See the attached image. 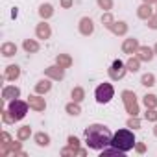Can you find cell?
Masks as SVG:
<instances>
[{"mask_svg": "<svg viewBox=\"0 0 157 157\" xmlns=\"http://www.w3.org/2000/svg\"><path fill=\"white\" fill-rule=\"evenodd\" d=\"M0 52H2L4 57H13L17 54V44L15 43H4L2 48H0Z\"/></svg>", "mask_w": 157, "mask_h": 157, "instance_id": "cell-16", "label": "cell"}, {"mask_svg": "<svg viewBox=\"0 0 157 157\" xmlns=\"http://www.w3.org/2000/svg\"><path fill=\"white\" fill-rule=\"evenodd\" d=\"M153 135L157 137V122H155V126H153Z\"/></svg>", "mask_w": 157, "mask_h": 157, "instance_id": "cell-41", "label": "cell"}, {"mask_svg": "<svg viewBox=\"0 0 157 157\" xmlns=\"http://www.w3.org/2000/svg\"><path fill=\"white\" fill-rule=\"evenodd\" d=\"M44 74H46V78H50V80H57L59 82V80H63V78H65V68L56 63L52 67H46L44 68Z\"/></svg>", "mask_w": 157, "mask_h": 157, "instance_id": "cell-7", "label": "cell"}, {"mask_svg": "<svg viewBox=\"0 0 157 157\" xmlns=\"http://www.w3.org/2000/svg\"><path fill=\"white\" fill-rule=\"evenodd\" d=\"M111 32L115 33V35H126L128 33V24L124 22V21H115V24L111 26Z\"/></svg>", "mask_w": 157, "mask_h": 157, "instance_id": "cell-19", "label": "cell"}, {"mask_svg": "<svg viewBox=\"0 0 157 157\" xmlns=\"http://www.w3.org/2000/svg\"><path fill=\"white\" fill-rule=\"evenodd\" d=\"M151 15H153L151 4H142V6H139V10H137V17H139V19H142V21H148Z\"/></svg>", "mask_w": 157, "mask_h": 157, "instance_id": "cell-15", "label": "cell"}, {"mask_svg": "<svg viewBox=\"0 0 157 157\" xmlns=\"http://www.w3.org/2000/svg\"><path fill=\"white\" fill-rule=\"evenodd\" d=\"M28 104H30V107L33 111H44L46 109V102H44V98H41V94L28 96Z\"/></svg>", "mask_w": 157, "mask_h": 157, "instance_id": "cell-9", "label": "cell"}, {"mask_svg": "<svg viewBox=\"0 0 157 157\" xmlns=\"http://www.w3.org/2000/svg\"><path fill=\"white\" fill-rule=\"evenodd\" d=\"M19 96H21V89L15 87V85H6L2 89V100H6V102H11Z\"/></svg>", "mask_w": 157, "mask_h": 157, "instance_id": "cell-8", "label": "cell"}, {"mask_svg": "<svg viewBox=\"0 0 157 157\" xmlns=\"http://www.w3.org/2000/svg\"><path fill=\"white\" fill-rule=\"evenodd\" d=\"M19 76H21V67H17V65H10V67H6V72H4V80L15 82Z\"/></svg>", "mask_w": 157, "mask_h": 157, "instance_id": "cell-14", "label": "cell"}, {"mask_svg": "<svg viewBox=\"0 0 157 157\" xmlns=\"http://www.w3.org/2000/svg\"><path fill=\"white\" fill-rule=\"evenodd\" d=\"M126 72H128V67H126V63H122L120 59H115L113 65L109 67V78H111V80H115V82L122 80V78L126 76Z\"/></svg>", "mask_w": 157, "mask_h": 157, "instance_id": "cell-6", "label": "cell"}, {"mask_svg": "<svg viewBox=\"0 0 157 157\" xmlns=\"http://www.w3.org/2000/svg\"><path fill=\"white\" fill-rule=\"evenodd\" d=\"M0 140H2V142H0V153L6 151V150L10 148V144L13 142V140H11V137H10V133H6V131L0 133Z\"/></svg>", "mask_w": 157, "mask_h": 157, "instance_id": "cell-23", "label": "cell"}, {"mask_svg": "<svg viewBox=\"0 0 157 157\" xmlns=\"http://www.w3.org/2000/svg\"><path fill=\"white\" fill-rule=\"evenodd\" d=\"M98 2V6L102 8V10H105V11H109L111 8H113V0H96Z\"/></svg>", "mask_w": 157, "mask_h": 157, "instance_id": "cell-34", "label": "cell"}, {"mask_svg": "<svg viewBox=\"0 0 157 157\" xmlns=\"http://www.w3.org/2000/svg\"><path fill=\"white\" fill-rule=\"evenodd\" d=\"M107 155H118V157H124V151L118 150V148H115V146H111V148H104V150H102V157H107Z\"/></svg>", "mask_w": 157, "mask_h": 157, "instance_id": "cell-29", "label": "cell"}, {"mask_svg": "<svg viewBox=\"0 0 157 157\" xmlns=\"http://www.w3.org/2000/svg\"><path fill=\"white\" fill-rule=\"evenodd\" d=\"M135 150H137V153H144L146 151V144L144 142H135Z\"/></svg>", "mask_w": 157, "mask_h": 157, "instance_id": "cell-38", "label": "cell"}, {"mask_svg": "<svg viewBox=\"0 0 157 157\" xmlns=\"http://www.w3.org/2000/svg\"><path fill=\"white\" fill-rule=\"evenodd\" d=\"M35 35H37V39H43V41L50 39V35H52L50 24H46L44 21H43V22H39V24H37V28H35Z\"/></svg>", "mask_w": 157, "mask_h": 157, "instance_id": "cell-11", "label": "cell"}, {"mask_svg": "<svg viewBox=\"0 0 157 157\" xmlns=\"http://www.w3.org/2000/svg\"><path fill=\"white\" fill-rule=\"evenodd\" d=\"M70 96H72V102H83V98H85V91L82 89V87H74L72 89V93H70Z\"/></svg>", "mask_w": 157, "mask_h": 157, "instance_id": "cell-24", "label": "cell"}, {"mask_svg": "<svg viewBox=\"0 0 157 157\" xmlns=\"http://www.w3.org/2000/svg\"><path fill=\"white\" fill-rule=\"evenodd\" d=\"M135 54H137V57H139L140 61H144V63H150V61L153 59V56H155L153 48H150V46H139V50H137Z\"/></svg>", "mask_w": 157, "mask_h": 157, "instance_id": "cell-12", "label": "cell"}, {"mask_svg": "<svg viewBox=\"0 0 157 157\" xmlns=\"http://www.w3.org/2000/svg\"><path fill=\"white\" fill-rule=\"evenodd\" d=\"M94 96H96V102H98V104H107V102L113 100L115 89H113L111 83H100V85L96 87V91H94Z\"/></svg>", "mask_w": 157, "mask_h": 157, "instance_id": "cell-5", "label": "cell"}, {"mask_svg": "<svg viewBox=\"0 0 157 157\" xmlns=\"http://www.w3.org/2000/svg\"><path fill=\"white\" fill-rule=\"evenodd\" d=\"M39 15H41L43 21L50 19V17L54 15V6H52V4H41V6H39Z\"/></svg>", "mask_w": 157, "mask_h": 157, "instance_id": "cell-18", "label": "cell"}, {"mask_svg": "<svg viewBox=\"0 0 157 157\" xmlns=\"http://www.w3.org/2000/svg\"><path fill=\"white\" fill-rule=\"evenodd\" d=\"M140 85H144V87H151V85H155V76H153L151 72L144 74V76L140 78Z\"/></svg>", "mask_w": 157, "mask_h": 157, "instance_id": "cell-28", "label": "cell"}, {"mask_svg": "<svg viewBox=\"0 0 157 157\" xmlns=\"http://www.w3.org/2000/svg\"><path fill=\"white\" fill-rule=\"evenodd\" d=\"M126 126H128L129 129H139V128H140V120H139V117H129L128 122H126Z\"/></svg>", "mask_w": 157, "mask_h": 157, "instance_id": "cell-33", "label": "cell"}, {"mask_svg": "<svg viewBox=\"0 0 157 157\" xmlns=\"http://www.w3.org/2000/svg\"><path fill=\"white\" fill-rule=\"evenodd\" d=\"M2 120H4L6 124H15V118L11 117V113H10L8 109H4V111H2Z\"/></svg>", "mask_w": 157, "mask_h": 157, "instance_id": "cell-35", "label": "cell"}, {"mask_svg": "<svg viewBox=\"0 0 157 157\" xmlns=\"http://www.w3.org/2000/svg\"><path fill=\"white\" fill-rule=\"evenodd\" d=\"M148 28L157 30V13H155V15H151V17L148 19Z\"/></svg>", "mask_w": 157, "mask_h": 157, "instance_id": "cell-37", "label": "cell"}, {"mask_svg": "<svg viewBox=\"0 0 157 157\" xmlns=\"http://www.w3.org/2000/svg\"><path fill=\"white\" fill-rule=\"evenodd\" d=\"M113 133L104 124H91L85 128V144L91 150H104L111 144Z\"/></svg>", "mask_w": 157, "mask_h": 157, "instance_id": "cell-1", "label": "cell"}, {"mask_svg": "<svg viewBox=\"0 0 157 157\" xmlns=\"http://www.w3.org/2000/svg\"><path fill=\"white\" fill-rule=\"evenodd\" d=\"M139 46H140V44H139V41H137L135 37H129V39H126V41L122 43V52L131 56V54H135V52L139 50Z\"/></svg>", "mask_w": 157, "mask_h": 157, "instance_id": "cell-13", "label": "cell"}, {"mask_svg": "<svg viewBox=\"0 0 157 157\" xmlns=\"http://www.w3.org/2000/svg\"><path fill=\"white\" fill-rule=\"evenodd\" d=\"M135 142H137V140H135V135H133L131 129H118V131L113 135V139H111V146L122 150L124 153L129 151V150H133V148H135Z\"/></svg>", "mask_w": 157, "mask_h": 157, "instance_id": "cell-2", "label": "cell"}, {"mask_svg": "<svg viewBox=\"0 0 157 157\" xmlns=\"http://www.w3.org/2000/svg\"><path fill=\"white\" fill-rule=\"evenodd\" d=\"M144 118H146L148 122H157V111H155V107H146Z\"/></svg>", "mask_w": 157, "mask_h": 157, "instance_id": "cell-32", "label": "cell"}, {"mask_svg": "<svg viewBox=\"0 0 157 157\" xmlns=\"http://www.w3.org/2000/svg\"><path fill=\"white\" fill-rule=\"evenodd\" d=\"M72 4H74V0H61V8H63V10L72 8Z\"/></svg>", "mask_w": 157, "mask_h": 157, "instance_id": "cell-39", "label": "cell"}, {"mask_svg": "<svg viewBox=\"0 0 157 157\" xmlns=\"http://www.w3.org/2000/svg\"><path fill=\"white\" fill-rule=\"evenodd\" d=\"M93 32H94V22H93V19L83 17V19L80 21V33L85 35V37H89V35H93Z\"/></svg>", "mask_w": 157, "mask_h": 157, "instance_id": "cell-10", "label": "cell"}, {"mask_svg": "<svg viewBox=\"0 0 157 157\" xmlns=\"http://www.w3.org/2000/svg\"><path fill=\"white\" fill-rule=\"evenodd\" d=\"M102 24H104L107 30H111V26L115 24V19H113V15H111L109 11H105V13L102 15Z\"/></svg>", "mask_w": 157, "mask_h": 157, "instance_id": "cell-30", "label": "cell"}, {"mask_svg": "<svg viewBox=\"0 0 157 157\" xmlns=\"http://www.w3.org/2000/svg\"><path fill=\"white\" fill-rule=\"evenodd\" d=\"M67 142H68V146H70L72 150H78V148H80V140H78V137H74V135H70Z\"/></svg>", "mask_w": 157, "mask_h": 157, "instance_id": "cell-36", "label": "cell"}, {"mask_svg": "<svg viewBox=\"0 0 157 157\" xmlns=\"http://www.w3.org/2000/svg\"><path fill=\"white\" fill-rule=\"evenodd\" d=\"M142 102H144L146 107H157V96L155 94H146L142 98Z\"/></svg>", "mask_w": 157, "mask_h": 157, "instance_id": "cell-31", "label": "cell"}, {"mask_svg": "<svg viewBox=\"0 0 157 157\" xmlns=\"http://www.w3.org/2000/svg\"><path fill=\"white\" fill-rule=\"evenodd\" d=\"M122 102H124V107L126 111L129 113V117H139V102H137V96L133 91H122Z\"/></svg>", "mask_w": 157, "mask_h": 157, "instance_id": "cell-4", "label": "cell"}, {"mask_svg": "<svg viewBox=\"0 0 157 157\" xmlns=\"http://www.w3.org/2000/svg\"><path fill=\"white\" fill-rule=\"evenodd\" d=\"M65 111L68 115H72V117H78V115L82 113V107H80V104H78V102H70V104H67Z\"/></svg>", "mask_w": 157, "mask_h": 157, "instance_id": "cell-25", "label": "cell"}, {"mask_svg": "<svg viewBox=\"0 0 157 157\" xmlns=\"http://www.w3.org/2000/svg\"><path fill=\"white\" fill-rule=\"evenodd\" d=\"M126 67H128L129 72H137V70L140 68V59H139L137 56H135V57H129L128 63H126Z\"/></svg>", "mask_w": 157, "mask_h": 157, "instance_id": "cell-27", "label": "cell"}, {"mask_svg": "<svg viewBox=\"0 0 157 157\" xmlns=\"http://www.w3.org/2000/svg\"><path fill=\"white\" fill-rule=\"evenodd\" d=\"M153 52H155V56H157V43H155V46H153Z\"/></svg>", "mask_w": 157, "mask_h": 157, "instance_id": "cell-42", "label": "cell"}, {"mask_svg": "<svg viewBox=\"0 0 157 157\" xmlns=\"http://www.w3.org/2000/svg\"><path fill=\"white\" fill-rule=\"evenodd\" d=\"M30 135H32V128L30 126H22V128L17 129V139L19 140H28Z\"/></svg>", "mask_w": 157, "mask_h": 157, "instance_id": "cell-26", "label": "cell"}, {"mask_svg": "<svg viewBox=\"0 0 157 157\" xmlns=\"http://www.w3.org/2000/svg\"><path fill=\"white\" fill-rule=\"evenodd\" d=\"M28 107H30V104H28V102H22V100L15 98V100H11V102H10L8 111L11 113V117L15 118V122H19V120H22V118L26 117Z\"/></svg>", "mask_w": 157, "mask_h": 157, "instance_id": "cell-3", "label": "cell"}, {"mask_svg": "<svg viewBox=\"0 0 157 157\" xmlns=\"http://www.w3.org/2000/svg\"><path fill=\"white\" fill-rule=\"evenodd\" d=\"M22 48L28 52V54H35V52H39V43L37 41H33V39H24V43H22Z\"/></svg>", "mask_w": 157, "mask_h": 157, "instance_id": "cell-20", "label": "cell"}, {"mask_svg": "<svg viewBox=\"0 0 157 157\" xmlns=\"http://www.w3.org/2000/svg\"><path fill=\"white\" fill-rule=\"evenodd\" d=\"M56 63H57L59 67H63V68H68V67L72 65V57H70L68 54H59V56L56 57Z\"/></svg>", "mask_w": 157, "mask_h": 157, "instance_id": "cell-22", "label": "cell"}, {"mask_svg": "<svg viewBox=\"0 0 157 157\" xmlns=\"http://www.w3.org/2000/svg\"><path fill=\"white\" fill-rule=\"evenodd\" d=\"M144 4H157V0H142Z\"/></svg>", "mask_w": 157, "mask_h": 157, "instance_id": "cell-40", "label": "cell"}, {"mask_svg": "<svg viewBox=\"0 0 157 157\" xmlns=\"http://www.w3.org/2000/svg\"><path fill=\"white\" fill-rule=\"evenodd\" d=\"M35 144L37 146H41V148H46L48 144H50V135L48 133H44V131H39V133H35Z\"/></svg>", "mask_w": 157, "mask_h": 157, "instance_id": "cell-17", "label": "cell"}, {"mask_svg": "<svg viewBox=\"0 0 157 157\" xmlns=\"http://www.w3.org/2000/svg\"><path fill=\"white\" fill-rule=\"evenodd\" d=\"M50 89H52L50 80H41V82L35 83V93H37V94H46Z\"/></svg>", "mask_w": 157, "mask_h": 157, "instance_id": "cell-21", "label": "cell"}]
</instances>
